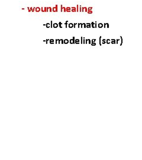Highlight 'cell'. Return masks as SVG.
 Returning <instances> with one entry per match:
<instances>
[{
	"instance_id": "cell-8",
	"label": "cell",
	"mask_w": 142,
	"mask_h": 160,
	"mask_svg": "<svg viewBox=\"0 0 142 160\" xmlns=\"http://www.w3.org/2000/svg\"><path fill=\"white\" fill-rule=\"evenodd\" d=\"M41 11V8L39 7H36V10H35V12H40Z\"/></svg>"
},
{
	"instance_id": "cell-17",
	"label": "cell",
	"mask_w": 142,
	"mask_h": 160,
	"mask_svg": "<svg viewBox=\"0 0 142 160\" xmlns=\"http://www.w3.org/2000/svg\"><path fill=\"white\" fill-rule=\"evenodd\" d=\"M68 21H66V22H65V28H68Z\"/></svg>"
},
{
	"instance_id": "cell-37",
	"label": "cell",
	"mask_w": 142,
	"mask_h": 160,
	"mask_svg": "<svg viewBox=\"0 0 142 160\" xmlns=\"http://www.w3.org/2000/svg\"><path fill=\"white\" fill-rule=\"evenodd\" d=\"M49 12V7H47V12Z\"/></svg>"
},
{
	"instance_id": "cell-12",
	"label": "cell",
	"mask_w": 142,
	"mask_h": 160,
	"mask_svg": "<svg viewBox=\"0 0 142 160\" xmlns=\"http://www.w3.org/2000/svg\"><path fill=\"white\" fill-rule=\"evenodd\" d=\"M71 8H72V10H71V12H77L76 11V7H71Z\"/></svg>"
},
{
	"instance_id": "cell-4",
	"label": "cell",
	"mask_w": 142,
	"mask_h": 160,
	"mask_svg": "<svg viewBox=\"0 0 142 160\" xmlns=\"http://www.w3.org/2000/svg\"><path fill=\"white\" fill-rule=\"evenodd\" d=\"M68 27L69 28H70V29L73 28L74 27V24H73V23H69V24H68Z\"/></svg>"
},
{
	"instance_id": "cell-25",
	"label": "cell",
	"mask_w": 142,
	"mask_h": 160,
	"mask_svg": "<svg viewBox=\"0 0 142 160\" xmlns=\"http://www.w3.org/2000/svg\"><path fill=\"white\" fill-rule=\"evenodd\" d=\"M84 11L85 12H88V8L86 7H84Z\"/></svg>"
},
{
	"instance_id": "cell-36",
	"label": "cell",
	"mask_w": 142,
	"mask_h": 160,
	"mask_svg": "<svg viewBox=\"0 0 142 160\" xmlns=\"http://www.w3.org/2000/svg\"><path fill=\"white\" fill-rule=\"evenodd\" d=\"M95 41H96L95 39H92V40H91L92 42H95Z\"/></svg>"
},
{
	"instance_id": "cell-27",
	"label": "cell",
	"mask_w": 142,
	"mask_h": 160,
	"mask_svg": "<svg viewBox=\"0 0 142 160\" xmlns=\"http://www.w3.org/2000/svg\"><path fill=\"white\" fill-rule=\"evenodd\" d=\"M58 42H59V39H56V40H55V43H56V44H57V43L58 44Z\"/></svg>"
},
{
	"instance_id": "cell-39",
	"label": "cell",
	"mask_w": 142,
	"mask_h": 160,
	"mask_svg": "<svg viewBox=\"0 0 142 160\" xmlns=\"http://www.w3.org/2000/svg\"><path fill=\"white\" fill-rule=\"evenodd\" d=\"M61 12H63V7L62 5H61Z\"/></svg>"
},
{
	"instance_id": "cell-22",
	"label": "cell",
	"mask_w": 142,
	"mask_h": 160,
	"mask_svg": "<svg viewBox=\"0 0 142 160\" xmlns=\"http://www.w3.org/2000/svg\"><path fill=\"white\" fill-rule=\"evenodd\" d=\"M102 26H103L102 24H98V28H102Z\"/></svg>"
},
{
	"instance_id": "cell-29",
	"label": "cell",
	"mask_w": 142,
	"mask_h": 160,
	"mask_svg": "<svg viewBox=\"0 0 142 160\" xmlns=\"http://www.w3.org/2000/svg\"><path fill=\"white\" fill-rule=\"evenodd\" d=\"M92 7H89L88 8V11H91V10H92Z\"/></svg>"
},
{
	"instance_id": "cell-7",
	"label": "cell",
	"mask_w": 142,
	"mask_h": 160,
	"mask_svg": "<svg viewBox=\"0 0 142 160\" xmlns=\"http://www.w3.org/2000/svg\"><path fill=\"white\" fill-rule=\"evenodd\" d=\"M49 43L50 44H54V43H55V40L54 39H50V40H49Z\"/></svg>"
},
{
	"instance_id": "cell-21",
	"label": "cell",
	"mask_w": 142,
	"mask_h": 160,
	"mask_svg": "<svg viewBox=\"0 0 142 160\" xmlns=\"http://www.w3.org/2000/svg\"><path fill=\"white\" fill-rule=\"evenodd\" d=\"M63 12H66V8L63 7Z\"/></svg>"
},
{
	"instance_id": "cell-23",
	"label": "cell",
	"mask_w": 142,
	"mask_h": 160,
	"mask_svg": "<svg viewBox=\"0 0 142 160\" xmlns=\"http://www.w3.org/2000/svg\"><path fill=\"white\" fill-rule=\"evenodd\" d=\"M83 38H82V37L81 38V43H83Z\"/></svg>"
},
{
	"instance_id": "cell-1",
	"label": "cell",
	"mask_w": 142,
	"mask_h": 160,
	"mask_svg": "<svg viewBox=\"0 0 142 160\" xmlns=\"http://www.w3.org/2000/svg\"><path fill=\"white\" fill-rule=\"evenodd\" d=\"M69 43H70L71 44H75V38L73 37L72 39H71V40H69Z\"/></svg>"
},
{
	"instance_id": "cell-20",
	"label": "cell",
	"mask_w": 142,
	"mask_h": 160,
	"mask_svg": "<svg viewBox=\"0 0 142 160\" xmlns=\"http://www.w3.org/2000/svg\"><path fill=\"white\" fill-rule=\"evenodd\" d=\"M91 45L92 46H95V45H96V43H95V42H92Z\"/></svg>"
},
{
	"instance_id": "cell-16",
	"label": "cell",
	"mask_w": 142,
	"mask_h": 160,
	"mask_svg": "<svg viewBox=\"0 0 142 160\" xmlns=\"http://www.w3.org/2000/svg\"><path fill=\"white\" fill-rule=\"evenodd\" d=\"M91 26H92V28H95V24L94 23V22L91 23Z\"/></svg>"
},
{
	"instance_id": "cell-11",
	"label": "cell",
	"mask_w": 142,
	"mask_h": 160,
	"mask_svg": "<svg viewBox=\"0 0 142 160\" xmlns=\"http://www.w3.org/2000/svg\"><path fill=\"white\" fill-rule=\"evenodd\" d=\"M91 28V24L90 23H86V28Z\"/></svg>"
},
{
	"instance_id": "cell-3",
	"label": "cell",
	"mask_w": 142,
	"mask_h": 160,
	"mask_svg": "<svg viewBox=\"0 0 142 160\" xmlns=\"http://www.w3.org/2000/svg\"><path fill=\"white\" fill-rule=\"evenodd\" d=\"M52 11L53 12H57V5H56L55 7H53Z\"/></svg>"
},
{
	"instance_id": "cell-13",
	"label": "cell",
	"mask_w": 142,
	"mask_h": 160,
	"mask_svg": "<svg viewBox=\"0 0 142 160\" xmlns=\"http://www.w3.org/2000/svg\"><path fill=\"white\" fill-rule=\"evenodd\" d=\"M71 10L72 8L71 7H66V12H71Z\"/></svg>"
},
{
	"instance_id": "cell-10",
	"label": "cell",
	"mask_w": 142,
	"mask_h": 160,
	"mask_svg": "<svg viewBox=\"0 0 142 160\" xmlns=\"http://www.w3.org/2000/svg\"><path fill=\"white\" fill-rule=\"evenodd\" d=\"M46 27L47 29H49V28H51V24H49V23H47L46 25Z\"/></svg>"
},
{
	"instance_id": "cell-35",
	"label": "cell",
	"mask_w": 142,
	"mask_h": 160,
	"mask_svg": "<svg viewBox=\"0 0 142 160\" xmlns=\"http://www.w3.org/2000/svg\"><path fill=\"white\" fill-rule=\"evenodd\" d=\"M49 12H53V11H52V8H51V7H49Z\"/></svg>"
},
{
	"instance_id": "cell-38",
	"label": "cell",
	"mask_w": 142,
	"mask_h": 160,
	"mask_svg": "<svg viewBox=\"0 0 142 160\" xmlns=\"http://www.w3.org/2000/svg\"><path fill=\"white\" fill-rule=\"evenodd\" d=\"M49 40H50V39H47V40H46V44H47V42H49Z\"/></svg>"
},
{
	"instance_id": "cell-5",
	"label": "cell",
	"mask_w": 142,
	"mask_h": 160,
	"mask_svg": "<svg viewBox=\"0 0 142 160\" xmlns=\"http://www.w3.org/2000/svg\"><path fill=\"white\" fill-rule=\"evenodd\" d=\"M91 43H92V42H91V40L90 39H86L85 40V43L86 44H91Z\"/></svg>"
},
{
	"instance_id": "cell-14",
	"label": "cell",
	"mask_w": 142,
	"mask_h": 160,
	"mask_svg": "<svg viewBox=\"0 0 142 160\" xmlns=\"http://www.w3.org/2000/svg\"><path fill=\"white\" fill-rule=\"evenodd\" d=\"M75 43H76V44H80V39H75Z\"/></svg>"
},
{
	"instance_id": "cell-31",
	"label": "cell",
	"mask_w": 142,
	"mask_h": 160,
	"mask_svg": "<svg viewBox=\"0 0 142 160\" xmlns=\"http://www.w3.org/2000/svg\"><path fill=\"white\" fill-rule=\"evenodd\" d=\"M74 28H76V25L78 24H76V23H74Z\"/></svg>"
},
{
	"instance_id": "cell-33",
	"label": "cell",
	"mask_w": 142,
	"mask_h": 160,
	"mask_svg": "<svg viewBox=\"0 0 142 160\" xmlns=\"http://www.w3.org/2000/svg\"><path fill=\"white\" fill-rule=\"evenodd\" d=\"M88 14H92V11H88V12H87Z\"/></svg>"
},
{
	"instance_id": "cell-9",
	"label": "cell",
	"mask_w": 142,
	"mask_h": 160,
	"mask_svg": "<svg viewBox=\"0 0 142 160\" xmlns=\"http://www.w3.org/2000/svg\"><path fill=\"white\" fill-rule=\"evenodd\" d=\"M60 43L63 44V43H64V40H63V39H59L58 44H60Z\"/></svg>"
},
{
	"instance_id": "cell-34",
	"label": "cell",
	"mask_w": 142,
	"mask_h": 160,
	"mask_svg": "<svg viewBox=\"0 0 142 160\" xmlns=\"http://www.w3.org/2000/svg\"><path fill=\"white\" fill-rule=\"evenodd\" d=\"M27 9H28V12H32V10H31V9H30V8H29V7H28V8H27Z\"/></svg>"
},
{
	"instance_id": "cell-26",
	"label": "cell",
	"mask_w": 142,
	"mask_h": 160,
	"mask_svg": "<svg viewBox=\"0 0 142 160\" xmlns=\"http://www.w3.org/2000/svg\"><path fill=\"white\" fill-rule=\"evenodd\" d=\"M82 7H81V6H80V12H82Z\"/></svg>"
},
{
	"instance_id": "cell-19",
	"label": "cell",
	"mask_w": 142,
	"mask_h": 160,
	"mask_svg": "<svg viewBox=\"0 0 142 160\" xmlns=\"http://www.w3.org/2000/svg\"><path fill=\"white\" fill-rule=\"evenodd\" d=\"M59 28H60L61 29L62 28V23H61V22H59Z\"/></svg>"
},
{
	"instance_id": "cell-32",
	"label": "cell",
	"mask_w": 142,
	"mask_h": 160,
	"mask_svg": "<svg viewBox=\"0 0 142 160\" xmlns=\"http://www.w3.org/2000/svg\"><path fill=\"white\" fill-rule=\"evenodd\" d=\"M83 43H84V44H85V39L84 38H83Z\"/></svg>"
},
{
	"instance_id": "cell-2",
	"label": "cell",
	"mask_w": 142,
	"mask_h": 160,
	"mask_svg": "<svg viewBox=\"0 0 142 160\" xmlns=\"http://www.w3.org/2000/svg\"><path fill=\"white\" fill-rule=\"evenodd\" d=\"M81 28H86V24H85V23H81Z\"/></svg>"
},
{
	"instance_id": "cell-15",
	"label": "cell",
	"mask_w": 142,
	"mask_h": 160,
	"mask_svg": "<svg viewBox=\"0 0 142 160\" xmlns=\"http://www.w3.org/2000/svg\"><path fill=\"white\" fill-rule=\"evenodd\" d=\"M69 43V40L68 39H65L64 40V43L65 44H68Z\"/></svg>"
},
{
	"instance_id": "cell-30",
	"label": "cell",
	"mask_w": 142,
	"mask_h": 160,
	"mask_svg": "<svg viewBox=\"0 0 142 160\" xmlns=\"http://www.w3.org/2000/svg\"><path fill=\"white\" fill-rule=\"evenodd\" d=\"M41 11L42 12H45V10H44V8H41Z\"/></svg>"
},
{
	"instance_id": "cell-28",
	"label": "cell",
	"mask_w": 142,
	"mask_h": 160,
	"mask_svg": "<svg viewBox=\"0 0 142 160\" xmlns=\"http://www.w3.org/2000/svg\"><path fill=\"white\" fill-rule=\"evenodd\" d=\"M81 24V23H78V28H80Z\"/></svg>"
},
{
	"instance_id": "cell-6",
	"label": "cell",
	"mask_w": 142,
	"mask_h": 160,
	"mask_svg": "<svg viewBox=\"0 0 142 160\" xmlns=\"http://www.w3.org/2000/svg\"><path fill=\"white\" fill-rule=\"evenodd\" d=\"M59 26V24H57V23H54L53 24V28H57Z\"/></svg>"
},
{
	"instance_id": "cell-18",
	"label": "cell",
	"mask_w": 142,
	"mask_h": 160,
	"mask_svg": "<svg viewBox=\"0 0 142 160\" xmlns=\"http://www.w3.org/2000/svg\"><path fill=\"white\" fill-rule=\"evenodd\" d=\"M30 9H31L32 12H34V11H35V10H36V7H34V8H32V7H30Z\"/></svg>"
},
{
	"instance_id": "cell-24",
	"label": "cell",
	"mask_w": 142,
	"mask_h": 160,
	"mask_svg": "<svg viewBox=\"0 0 142 160\" xmlns=\"http://www.w3.org/2000/svg\"><path fill=\"white\" fill-rule=\"evenodd\" d=\"M79 7H80V6L77 5V8H76V11H77L78 12H80V10H79V8H78Z\"/></svg>"
}]
</instances>
